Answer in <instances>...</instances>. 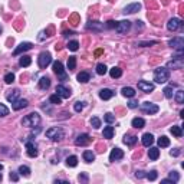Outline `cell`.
Returning <instances> with one entry per match:
<instances>
[{
    "label": "cell",
    "instance_id": "6da1fadb",
    "mask_svg": "<svg viewBox=\"0 0 184 184\" xmlns=\"http://www.w3.org/2000/svg\"><path fill=\"white\" fill-rule=\"evenodd\" d=\"M39 124H40V115L38 112L29 114L22 120V125H25V127L33 128V127H39Z\"/></svg>",
    "mask_w": 184,
    "mask_h": 184
},
{
    "label": "cell",
    "instance_id": "7a4b0ae2",
    "mask_svg": "<svg viewBox=\"0 0 184 184\" xmlns=\"http://www.w3.org/2000/svg\"><path fill=\"white\" fill-rule=\"evenodd\" d=\"M168 79H170V72L167 68L160 66V68L154 69V81L157 83H165Z\"/></svg>",
    "mask_w": 184,
    "mask_h": 184
},
{
    "label": "cell",
    "instance_id": "3957f363",
    "mask_svg": "<svg viewBox=\"0 0 184 184\" xmlns=\"http://www.w3.org/2000/svg\"><path fill=\"white\" fill-rule=\"evenodd\" d=\"M46 137L50 138L52 141H62L65 138V131L60 127L49 128L48 131H46Z\"/></svg>",
    "mask_w": 184,
    "mask_h": 184
},
{
    "label": "cell",
    "instance_id": "277c9868",
    "mask_svg": "<svg viewBox=\"0 0 184 184\" xmlns=\"http://www.w3.org/2000/svg\"><path fill=\"white\" fill-rule=\"evenodd\" d=\"M184 66V58H183V50H178V55L173 58V60H170L167 66V69H181Z\"/></svg>",
    "mask_w": 184,
    "mask_h": 184
},
{
    "label": "cell",
    "instance_id": "5b68a950",
    "mask_svg": "<svg viewBox=\"0 0 184 184\" xmlns=\"http://www.w3.org/2000/svg\"><path fill=\"white\" fill-rule=\"evenodd\" d=\"M53 72L59 76V79L62 82L68 81V75H66V72H65V69H64V65H62L60 60H55V62H53Z\"/></svg>",
    "mask_w": 184,
    "mask_h": 184
},
{
    "label": "cell",
    "instance_id": "8992f818",
    "mask_svg": "<svg viewBox=\"0 0 184 184\" xmlns=\"http://www.w3.org/2000/svg\"><path fill=\"white\" fill-rule=\"evenodd\" d=\"M139 108H141V111H143V112L148 114V115L157 114L158 111H160L158 105H155V104H153V102H144V104H141V105H139Z\"/></svg>",
    "mask_w": 184,
    "mask_h": 184
},
{
    "label": "cell",
    "instance_id": "52a82bcc",
    "mask_svg": "<svg viewBox=\"0 0 184 184\" xmlns=\"http://www.w3.org/2000/svg\"><path fill=\"white\" fill-rule=\"evenodd\" d=\"M52 62V56L49 52H42L38 58V64H39V68H46L49 64Z\"/></svg>",
    "mask_w": 184,
    "mask_h": 184
},
{
    "label": "cell",
    "instance_id": "ba28073f",
    "mask_svg": "<svg viewBox=\"0 0 184 184\" xmlns=\"http://www.w3.org/2000/svg\"><path fill=\"white\" fill-rule=\"evenodd\" d=\"M130 29H131V22H128V20H121V22L116 23V26H115V30L120 35L127 33Z\"/></svg>",
    "mask_w": 184,
    "mask_h": 184
},
{
    "label": "cell",
    "instance_id": "9c48e42d",
    "mask_svg": "<svg viewBox=\"0 0 184 184\" xmlns=\"http://www.w3.org/2000/svg\"><path fill=\"white\" fill-rule=\"evenodd\" d=\"M181 26H183V22H181L180 19H177V17L170 19L168 23H167V29H168L170 32H176V30H178Z\"/></svg>",
    "mask_w": 184,
    "mask_h": 184
},
{
    "label": "cell",
    "instance_id": "30bf717a",
    "mask_svg": "<svg viewBox=\"0 0 184 184\" xmlns=\"http://www.w3.org/2000/svg\"><path fill=\"white\" fill-rule=\"evenodd\" d=\"M33 48V45L30 43V42H23V43H20L17 48L13 50V55L15 56H17V55H20V53H23V52H26V50H30V49Z\"/></svg>",
    "mask_w": 184,
    "mask_h": 184
},
{
    "label": "cell",
    "instance_id": "8fae6325",
    "mask_svg": "<svg viewBox=\"0 0 184 184\" xmlns=\"http://www.w3.org/2000/svg\"><path fill=\"white\" fill-rule=\"evenodd\" d=\"M138 89L145 92V94H150L154 91V83L151 82H147V81H139L138 82Z\"/></svg>",
    "mask_w": 184,
    "mask_h": 184
},
{
    "label": "cell",
    "instance_id": "7c38bea8",
    "mask_svg": "<svg viewBox=\"0 0 184 184\" xmlns=\"http://www.w3.org/2000/svg\"><path fill=\"white\" fill-rule=\"evenodd\" d=\"M168 45L171 46V48L177 49V50H183L184 49V39L180 38V36H178V38H173L168 42Z\"/></svg>",
    "mask_w": 184,
    "mask_h": 184
},
{
    "label": "cell",
    "instance_id": "4fadbf2b",
    "mask_svg": "<svg viewBox=\"0 0 184 184\" xmlns=\"http://www.w3.org/2000/svg\"><path fill=\"white\" fill-rule=\"evenodd\" d=\"M121 158H124V151L121 150V148H114L112 151H111V154H109V161H118V160H121Z\"/></svg>",
    "mask_w": 184,
    "mask_h": 184
},
{
    "label": "cell",
    "instance_id": "5bb4252c",
    "mask_svg": "<svg viewBox=\"0 0 184 184\" xmlns=\"http://www.w3.org/2000/svg\"><path fill=\"white\" fill-rule=\"evenodd\" d=\"M88 30H94V32H101L104 29V25L101 22H97V20H89L87 25Z\"/></svg>",
    "mask_w": 184,
    "mask_h": 184
},
{
    "label": "cell",
    "instance_id": "9a60e30c",
    "mask_svg": "<svg viewBox=\"0 0 184 184\" xmlns=\"http://www.w3.org/2000/svg\"><path fill=\"white\" fill-rule=\"evenodd\" d=\"M89 143H91V137L88 135V134H81V135H78L75 139V144L76 145H81V147L88 145Z\"/></svg>",
    "mask_w": 184,
    "mask_h": 184
},
{
    "label": "cell",
    "instance_id": "2e32d148",
    "mask_svg": "<svg viewBox=\"0 0 184 184\" xmlns=\"http://www.w3.org/2000/svg\"><path fill=\"white\" fill-rule=\"evenodd\" d=\"M29 105V102H27V99H16L15 102H12V108L15 109V111H19V109H23L26 108V106Z\"/></svg>",
    "mask_w": 184,
    "mask_h": 184
},
{
    "label": "cell",
    "instance_id": "e0dca14e",
    "mask_svg": "<svg viewBox=\"0 0 184 184\" xmlns=\"http://www.w3.org/2000/svg\"><path fill=\"white\" fill-rule=\"evenodd\" d=\"M139 9H141V4L139 3H131V4H128V6H125L122 13H125V15H132V13L138 12Z\"/></svg>",
    "mask_w": 184,
    "mask_h": 184
},
{
    "label": "cell",
    "instance_id": "ac0fdd59",
    "mask_svg": "<svg viewBox=\"0 0 184 184\" xmlns=\"http://www.w3.org/2000/svg\"><path fill=\"white\" fill-rule=\"evenodd\" d=\"M56 94L59 95L60 98H65V99H66V98L71 97V91L65 87V85H58L56 87Z\"/></svg>",
    "mask_w": 184,
    "mask_h": 184
},
{
    "label": "cell",
    "instance_id": "d6986e66",
    "mask_svg": "<svg viewBox=\"0 0 184 184\" xmlns=\"http://www.w3.org/2000/svg\"><path fill=\"white\" fill-rule=\"evenodd\" d=\"M114 97V91L112 89H108V88H104V89L99 91V98L104 99V101H108Z\"/></svg>",
    "mask_w": 184,
    "mask_h": 184
},
{
    "label": "cell",
    "instance_id": "ffe728a7",
    "mask_svg": "<svg viewBox=\"0 0 184 184\" xmlns=\"http://www.w3.org/2000/svg\"><path fill=\"white\" fill-rule=\"evenodd\" d=\"M26 150H27V155H29L30 158L38 157V150H36V145H35V144H32V143L27 141L26 143Z\"/></svg>",
    "mask_w": 184,
    "mask_h": 184
},
{
    "label": "cell",
    "instance_id": "44dd1931",
    "mask_svg": "<svg viewBox=\"0 0 184 184\" xmlns=\"http://www.w3.org/2000/svg\"><path fill=\"white\" fill-rule=\"evenodd\" d=\"M20 95V91L19 89H13V91H9L7 95H6V99H7L9 102H15L17 98H19Z\"/></svg>",
    "mask_w": 184,
    "mask_h": 184
},
{
    "label": "cell",
    "instance_id": "7402d4cb",
    "mask_svg": "<svg viewBox=\"0 0 184 184\" xmlns=\"http://www.w3.org/2000/svg\"><path fill=\"white\" fill-rule=\"evenodd\" d=\"M76 79H78V82H81V83H87L91 81V75L88 72H79L78 75H76Z\"/></svg>",
    "mask_w": 184,
    "mask_h": 184
},
{
    "label": "cell",
    "instance_id": "603a6c76",
    "mask_svg": "<svg viewBox=\"0 0 184 184\" xmlns=\"http://www.w3.org/2000/svg\"><path fill=\"white\" fill-rule=\"evenodd\" d=\"M153 143H154V135L150 134V132L144 134V135H143V145L144 147H150Z\"/></svg>",
    "mask_w": 184,
    "mask_h": 184
},
{
    "label": "cell",
    "instance_id": "cb8c5ba5",
    "mask_svg": "<svg viewBox=\"0 0 184 184\" xmlns=\"http://www.w3.org/2000/svg\"><path fill=\"white\" fill-rule=\"evenodd\" d=\"M148 157H150V160L155 161V160L160 157V150H158V148H155V147H151L150 145V150H148Z\"/></svg>",
    "mask_w": 184,
    "mask_h": 184
},
{
    "label": "cell",
    "instance_id": "d4e9b609",
    "mask_svg": "<svg viewBox=\"0 0 184 184\" xmlns=\"http://www.w3.org/2000/svg\"><path fill=\"white\" fill-rule=\"evenodd\" d=\"M121 92H122V95L127 98H132V97H135V89L131 87H124L122 89H121Z\"/></svg>",
    "mask_w": 184,
    "mask_h": 184
},
{
    "label": "cell",
    "instance_id": "484cf974",
    "mask_svg": "<svg viewBox=\"0 0 184 184\" xmlns=\"http://www.w3.org/2000/svg\"><path fill=\"white\" fill-rule=\"evenodd\" d=\"M109 75L114 79L121 78V76H122V69L118 68V66H114V68H111V71H109Z\"/></svg>",
    "mask_w": 184,
    "mask_h": 184
},
{
    "label": "cell",
    "instance_id": "4316f807",
    "mask_svg": "<svg viewBox=\"0 0 184 184\" xmlns=\"http://www.w3.org/2000/svg\"><path fill=\"white\" fill-rule=\"evenodd\" d=\"M49 87H50V79H49L48 76L40 78V81H39V88H40V89H48Z\"/></svg>",
    "mask_w": 184,
    "mask_h": 184
},
{
    "label": "cell",
    "instance_id": "83f0119b",
    "mask_svg": "<svg viewBox=\"0 0 184 184\" xmlns=\"http://www.w3.org/2000/svg\"><path fill=\"white\" fill-rule=\"evenodd\" d=\"M131 124H132V127H134V128L141 130V128H144V125H145V121H144L143 118H134Z\"/></svg>",
    "mask_w": 184,
    "mask_h": 184
},
{
    "label": "cell",
    "instance_id": "f1b7e54d",
    "mask_svg": "<svg viewBox=\"0 0 184 184\" xmlns=\"http://www.w3.org/2000/svg\"><path fill=\"white\" fill-rule=\"evenodd\" d=\"M82 157H83V160L87 163H92L95 160V154L92 153V151H89V150H87V151H83V154H82Z\"/></svg>",
    "mask_w": 184,
    "mask_h": 184
},
{
    "label": "cell",
    "instance_id": "f546056e",
    "mask_svg": "<svg viewBox=\"0 0 184 184\" xmlns=\"http://www.w3.org/2000/svg\"><path fill=\"white\" fill-rule=\"evenodd\" d=\"M137 141H138V138H137L135 135H125L124 137V144H127V145H130V147H132Z\"/></svg>",
    "mask_w": 184,
    "mask_h": 184
},
{
    "label": "cell",
    "instance_id": "4dcf8cb0",
    "mask_svg": "<svg viewBox=\"0 0 184 184\" xmlns=\"http://www.w3.org/2000/svg\"><path fill=\"white\" fill-rule=\"evenodd\" d=\"M104 138L106 139H111L114 137V127H105L104 128V132H102Z\"/></svg>",
    "mask_w": 184,
    "mask_h": 184
},
{
    "label": "cell",
    "instance_id": "1f68e13d",
    "mask_svg": "<svg viewBox=\"0 0 184 184\" xmlns=\"http://www.w3.org/2000/svg\"><path fill=\"white\" fill-rule=\"evenodd\" d=\"M66 165L68 167H76L78 165V157L76 155H71L66 158Z\"/></svg>",
    "mask_w": 184,
    "mask_h": 184
},
{
    "label": "cell",
    "instance_id": "d6a6232c",
    "mask_svg": "<svg viewBox=\"0 0 184 184\" xmlns=\"http://www.w3.org/2000/svg\"><path fill=\"white\" fill-rule=\"evenodd\" d=\"M170 131H171V134H173V135H176L177 138H180V137L183 135V130H181V127H178V125H173Z\"/></svg>",
    "mask_w": 184,
    "mask_h": 184
},
{
    "label": "cell",
    "instance_id": "836d02e7",
    "mask_svg": "<svg viewBox=\"0 0 184 184\" xmlns=\"http://www.w3.org/2000/svg\"><path fill=\"white\" fill-rule=\"evenodd\" d=\"M66 48H68L69 50H72V52H76V50L79 49V42H78V40H71V42H68Z\"/></svg>",
    "mask_w": 184,
    "mask_h": 184
},
{
    "label": "cell",
    "instance_id": "e575fe53",
    "mask_svg": "<svg viewBox=\"0 0 184 184\" xmlns=\"http://www.w3.org/2000/svg\"><path fill=\"white\" fill-rule=\"evenodd\" d=\"M49 101L52 102L53 105H59V104H62V98H60L58 94H53V95L49 97Z\"/></svg>",
    "mask_w": 184,
    "mask_h": 184
},
{
    "label": "cell",
    "instance_id": "d590c367",
    "mask_svg": "<svg viewBox=\"0 0 184 184\" xmlns=\"http://www.w3.org/2000/svg\"><path fill=\"white\" fill-rule=\"evenodd\" d=\"M20 66H23V68H27L30 64H32V59H30V56H22L19 60Z\"/></svg>",
    "mask_w": 184,
    "mask_h": 184
},
{
    "label": "cell",
    "instance_id": "8d00e7d4",
    "mask_svg": "<svg viewBox=\"0 0 184 184\" xmlns=\"http://www.w3.org/2000/svg\"><path fill=\"white\" fill-rule=\"evenodd\" d=\"M19 174L20 176H25V177H29L30 176V168L27 165H20L19 167Z\"/></svg>",
    "mask_w": 184,
    "mask_h": 184
},
{
    "label": "cell",
    "instance_id": "74e56055",
    "mask_svg": "<svg viewBox=\"0 0 184 184\" xmlns=\"http://www.w3.org/2000/svg\"><path fill=\"white\" fill-rule=\"evenodd\" d=\"M76 68V58L75 56H69L68 59V69L69 71H73Z\"/></svg>",
    "mask_w": 184,
    "mask_h": 184
},
{
    "label": "cell",
    "instance_id": "f35d334b",
    "mask_svg": "<svg viewBox=\"0 0 184 184\" xmlns=\"http://www.w3.org/2000/svg\"><path fill=\"white\" fill-rule=\"evenodd\" d=\"M158 145L160 147H168L170 145V139L167 138L165 135L160 137V138H158Z\"/></svg>",
    "mask_w": 184,
    "mask_h": 184
},
{
    "label": "cell",
    "instance_id": "ab89813d",
    "mask_svg": "<svg viewBox=\"0 0 184 184\" xmlns=\"http://www.w3.org/2000/svg\"><path fill=\"white\" fill-rule=\"evenodd\" d=\"M106 71H108V69H106V66L104 64H98L97 65V73L98 75H105Z\"/></svg>",
    "mask_w": 184,
    "mask_h": 184
},
{
    "label": "cell",
    "instance_id": "60d3db41",
    "mask_svg": "<svg viewBox=\"0 0 184 184\" xmlns=\"http://www.w3.org/2000/svg\"><path fill=\"white\" fill-rule=\"evenodd\" d=\"M176 101L177 104H183L184 102V91H177L176 92Z\"/></svg>",
    "mask_w": 184,
    "mask_h": 184
},
{
    "label": "cell",
    "instance_id": "b9f144b4",
    "mask_svg": "<svg viewBox=\"0 0 184 184\" xmlns=\"http://www.w3.org/2000/svg\"><path fill=\"white\" fill-rule=\"evenodd\" d=\"M168 178L173 181L174 184H176V183H178V180H180V176H178V173H177V171H171V173L168 174Z\"/></svg>",
    "mask_w": 184,
    "mask_h": 184
},
{
    "label": "cell",
    "instance_id": "7bdbcfd3",
    "mask_svg": "<svg viewBox=\"0 0 184 184\" xmlns=\"http://www.w3.org/2000/svg\"><path fill=\"white\" fill-rule=\"evenodd\" d=\"M163 92H164V97L165 98H168V99L173 98V87H165Z\"/></svg>",
    "mask_w": 184,
    "mask_h": 184
},
{
    "label": "cell",
    "instance_id": "ee69618b",
    "mask_svg": "<svg viewBox=\"0 0 184 184\" xmlns=\"http://www.w3.org/2000/svg\"><path fill=\"white\" fill-rule=\"evenodd\" d=\"M91 125L94 128H99L101 127V120H99L98 116H92V118H91Z\"/></svg>",
    "mask_w": 184,
    "mask_h": 184
},
{
    "label": "cell",
    "instance_id": "f6af8a7d",
    "mask_svg": "<svg viewBox=\"0 0 184 184\" xmlns=\"http://www.w3.org/2000/svg\"><path fill=\"white\" fill-rule=\"evenodd\" d=\"M83 108H85V102H81V101L75 102V105H73V109H75V112H81Z\"/></svg>",
    "mask_w": 184,
    "mask_h": 184
},
{
    "label": "cell",
    "instance_id": "bcb514c9",
    "mask_svg": "<svg viewBox=\"0 0 184 184\" xmlns=\"http://www.w3.org/2000/svg\"><path fill=\"white\" fill-rule=\"evenodd\" d=\"M104 120H105V122H108V124H112L114 121H115V115H112L111 112H106L105 116H104Z\"/></svg>",
    "mask_w": 184,
    "mask_h": 184
},
{
    "label": "cell",
    "instance_id": "7dc6e473",
    "mask_svg": "<svg viewBox=\"0 0 184 184\" xmlns=\"http://www.w3.org/2000/svg\"><path fill=\"white\" fill-rule=\"evenodd\" d=\"M145 177H147V178H148L150 181H154V180H157L158 174H157V171H155V170H153V171H150L148 174H145Z\"/></svg>",
    "mask_w": 184,
    "mask_h": 184
},
{
    "label": "cell",
    "instance_id": "c3c4849f",
    "mask_svg": "<svg viewBox=\"0 0 184 184\" xmlns=\"http://www.w3.org/2000/svg\"><path fill=\"white\" fill-rule=\"evenodd\" d=\"M157 45V42L155 40H151V42H138L137 46H141V48H147V46H154Z\"/></svg>",
    "mask_w": 184,
    "mask_h": 184
},
{
    "label": "cell",
    "instance_id": "681fc988",
    "mask_svg": "<svg viewBox=\"0 0 184 184\" xmlns=\"http://www.w3.org/2000/svg\"><path fill=\"white\" fill-rule=\"evenodd\" d=\"M13 81H15V73L9 72V73H6V75H4V82H6V83H12Z\"/></svg>",
    "mask_w": 184,
    "mask_h": 184
},
{
    "label": "cell",
    "instance_id": "f907efd6",
    "mask_svg": "<svg viewBox=\"0 0 184 184\" xmlns=\"http://www.w3.org/2000/svg\"><path fill=\"white\" fill-rule=\"evenodd\" d=\"M9 115V108L3 104H0V116H6Z\"/></svg>",
    "mask_w": 184,
    "mask_h": 184
},
{
    "label": "cell",
    "instance_id": "816d5d0a",
    "mask_svg": "<svg viewBox=\"0 0 184 184\" xmlns=\"http://www.w3.org/2000/svg\"><path fill=\"white\" fill-rule=\"evenodd\" d=\"M79 181H83V183H88V174L87 173H81L78 177Z\"/></svg>",
    "mask_w": 184,
    "mask_h": 184
},
{
    "label": "cell",
    "instance_id": "f5cc1de1",
    "mask_svg": "<svg viewBox=\"0 0 184 184\" xmlns=\"http://www.w3.org/2000/svg\"><path fill=\"white\" fill-rule=\"evenodd\" d=\"M115 26H116V22H114V20H109V22H106V25H105L106 29H115Z\"/></svg>",
    "mask_w": 184,
    "mask_h": 184
},
{
    "label": "cell",
    "instance_id": "db71d44e",
    "mask_svg": "<svg viewBox=\"0 0 184 184\" xmlns=\"http://www.w3.org/2000/svg\"><path fill=\"white\" fill-rule=\"evenodd\" d=\"M69 20H71L72 25H78V20H79V19H78V15H76V13H75V15H72Z\"/></svg>",
    "mask_w": 184,
    "mask_h": 184
},
{
    "label": "cell",
    "instance_id": "11a10c76",
    "mask_svg": "<svg viewBox=\"0 0 184 184\" xmlns=\"http://www.w3.org/2000/svg\"><path fill=\"white\" fill-rule=\"evenodd\" d=\"M138 106V102L137 101H130L128 102V108H137Z\"/></svg>",
    "mask_w": 184,
    "mask_h": 184
},
{
    "label": "cell",
    "instance_id": "9f6ffc18",
    "mask_svg": "<svg viewBox=\"0 0 184 184\" xmlns=\"http://www.w3.org/2000/svg\"><path fill=\"white\" fill-rule=\"evenodd\" d=\"M10 180H13V181L19 180V176H17V173H13V171H12V173H10Z\"/></svg>",
    "mask_w": 184,
    "mask_h": 184
},
{
    "label": "cell",
    "instance_id": "6f0895ef",
    "mask_svg": "<svg viewBox=\"0 0 184 184\" xmlns=\"http://www.w3.org/2000/svg\"><path fill=\"white\" fill-rule=\"evenodd\" d=\"M170 154L173 155V157H177V155H180V150L178 148H176V150H171V153Z\"/></svg>",
    "mask_w": 184,
    "mask_h": 184
},
{
    "label": "cell",
    "instance_id": "680465c9",
    "mask_svg": "<svg viewBox=\"0 0 184 184\" xmlns=\"http://www.w3.org/2000/svg\"><path fill=\"white\" fill-rule=\"evenodd\" d=\"M135 176H137V178H143V177H145V173L144 171H137Z\"/></svg>",
    "mask_w": 184,
    "mask_h": 184
},
{
    "label": "cell",
    "instance_id": "91938a15",
    "mask_svg": "<svg viewBox=\"0 0 184 184\" xmlns=\"http://www.w3.org/2000/svg\"><path fill=\"white\" fill-rule=\"evenodd\" d=\"M161 183H163V184H174L173 181L170 180V178H165V180H161Z\"/></svg>",
    "mask_w": 184,
    "mask_h": 184
},
{
    "label": "cell",
    "instance_id": "94428289",
    "mask_svg": "<svg viewBox=\"0 0 184 184\" xmlns=\"http://www.w3.org/2000/svg\"><path fill=\"white\" fill-rule=\"evenodd\" d=\"M102 53H104L102 49H97V50H95V56H99V55H102Z\"/></svg>",
    "mask_w": 184,
    "mask_h": 184
},
{
    "label": "cell",
    "instance_id": "6125c7cd",
    "mask_svg": "<svg viewBox=\"0 0 184 184\" xmlns=\"http://www.w3.org/2000/svg\"><path fill=\"white\" fill-rule=\"evenodd\" d=\"M69 35H75V33H73V32H68V30H65V32H64V36H65V38H68Z\"/></svg>",
    "mask_w": 184,
    "mask_h": 184
},
{
    "label": "cell",
    "instance_id": "be15d7a7",
    "mask_svg": "<svg viewBox=\"0 0 184 184\" xmlns=\"http://www.w3.org/2000/svg\"><path fill=\"white\" fill-rule=\"evenodd\" d=\"M39 40H43V39H45V32H40V36H39Z\"/></svg>",
    "mask_w": 184,
    "mask_h": 184
},
{
    "label": "cell",
    "instance_id": "e7e4bbea",
    "mask_svg": "<svg viewBox=\"0 0 184 184\" xmlns=\"http://www.w3.org/2000/svg\"><path fill=\"white\" fill-rule=\"evenodd\" d=\"M2 32H3V27H2V26H0V33H2Z\"/></svg>",
    "mask_w": 184,
    "mask_h": 184
},
{
    "label": "cell",
    "instance_id": "03108f58",
    "mask_svg": "<svg viewBox=\"0 0 184 184\" xmlns=\"http://www.w3.org/2000/svg\"><path fill=\"white\" fill-rule=\"evenodd\" d=\"M2 178H3V177H2V173H0V181H2Z\"/></svg>",
    "mask_w": 184,
    "mask_h": 184
},
{
    "label": "cell",
    "instance_id": "003e7915",
    "mask_svg": "<svg viewBox=\"0 0 184 184\" xmlns=\"http://www.w3.org/2000/svg\"><path fill=\"white\" fill-rule=\"evenodd\" d=\"M2 168H3V165H2V164H0V170H2Z\"/></svg>",
    "mask_w": 184,
    "mask_h": 184
}]
</instances>
